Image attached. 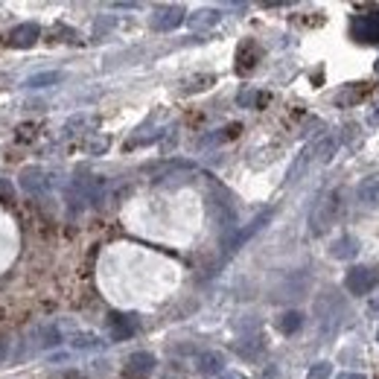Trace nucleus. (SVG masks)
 <instances>
[{
    "label": "nucleus",
    "mask_w": 379,
    "mask_h": 379,
    "mask_svg": "<svg viewBox=\"0 0 379 379\" xmlns=\"http://www.w3.org/2000/svg\"><path fill=\"white\" fill-rule=\"evenodd\" d=\"M339 210H342V193H339V190H333V193L321 196V199L315 202L313 213H310V228H313V233H324L330 225L336 222Z\"/></svg>",
    "instance_id": "obj_1"
},
{
    "label": "nucleus",
    "mask_w": 379,
    "mask_h": 379,
    "mask_svg": "<svg viewBox=\"0 0 379 379\" xmlns=\"http://www.w3.org/2000/svg\"><path fill=\"white\" fill-rule=\"evenodd\" d=\"M376 286H379V272H376V269L353 266V269L344 274V289H347L353 298H365V295H371Z\"/></svg>",
    "instance_id": "obj_2"
},
{
    "label": "nucleus",
    "mask_w": 379,
    "mask_h": 379,
    "mask_svg": "<svg viewBox=\"0 0 379 379\" xmlns=\"http://www.w3.org/2000/svg\"><path fill=\"white\" fill-rule=\"evenodd\" d=\"M350 33L356 41H365V44H379V9L376 12H368V15H356L350 23Z\"/></svg>",
    "instance_id": "obj_3"
},
{
    "label": "nucleus",
    "mask_w": 379,
    "mask_h": 379,
    "mask_svg": "<svg viewBox=\"0 0 379 379\" xmlns=\"http://www.w3.org/2000/svg\"><path fill=\"white\" fill-rule=\"evenodd\" d=\"M158 368V359L152 356V353L140 350V353H132V356L126 359V368H123V376L126 379H146L152 376Z\"/></svg>",
    "instance_id": "obj_4"
},
{
    "label": "nucleus",
    "mask_w": 379,
    "mask_h": 379,
    "mask_svg": "<svg viewBox=\"0 0 379 379\" xmlns=\"http://www.w3.org/2000/svg\"><path fill=\"white\" fill-rule=\"evenodd\" d=\"M184 15H187V9H184V6H178V4L158 6V9H155V15H152V27H155L158 33H170V30L181 27V23H184Z\"/></svg>",
    "instance_id": "obj_5"
},
{
    "label": "nucleus",
    "mask_w": 379,
    "mask_h": 379,
    "mask_svg": "<svg viewBox=\"0 0 379 379\" xmlns=\"http://www.w3.org/2000/svg\"><path fill=\"white\" fill-rule=\"evenodd\" d=\"M140 330V321L134 318V315H120V313H114L111 318H108V336H111V342H126V339H132L134 333Z\"/></svg>",
    "instance_id": "obj_6"
},
{
    "label": "nucleus",
    "mask_w": 379,
    "mask_h": 379,
    "mask_svg": "<svg viewBox=\"0 0 379 379\" xmlns=\"http://www.w3.org/2000/svg\"><path fill=\"white\" fill-rule=\"evenodd\" d=\"M225 365H228V359H225V353H219V350H207V353H202L199 356V373L202 376H219V373H225Z\"/></svg>",
    "instance_id": "obj_7"
},
{
    "label": "nucleus",
    "mask_w": 379,
    "mask_h": 379,
    "mask_svg": "<svg viewBox=\"0 0 379 379\" xmlns=\"http://www.w3.org/2000/svg\"><path fill=\"white\" fill-rule=\"evenodd\" d=\"M21 187L27 190L30 196H44V190H47V173L38 170V167H27L21 173Z\"/></svg>",
    "instance_id": "obj_8"
},
{
    "label": "nucleus",
    "mask_w": 379,
    "mask_h": 379,
    "mask_svg": "<svg viewBox=\"0 0 379 379\" xmlns=\"http://www.w3.org/2000/svg\"><path fill=\"white\" fill-rule=\"evenodd\" d=\"M38 35H41V27L38 23H18V27L9 33V44L12 47H33L35 41H38Z\"/></svg>",
    "instance_id": "obj_9"
},
{
    "label": "nucleus",
    "mask_w": 379,
    "mask_h": 379,
    "mask_svg": "<svg viewBox=\"0 0 379 379\" xmlns=\"http://www.w3.org/2000/svg\"><path fill=\"white\" fill-rule=\"evenodd\" d=\"M269 219H272V210H263V213H260V216H257V219H254V222H251V225H248L245 231H240V233L233 236V240H228V243H225V248H228V251H236V248H240L243 243H248L251 236H254V233H257L260 228H263V225H266Z\"/></svg>",
    "instance_id": "obj_10"
},
{
    "label": "nucleus",
    "mask_w": 379,
    "mask_h": 379,
    "mask_svg": "<svg viewBox=\"0 0 379 379\" xmlns=\"http://www.w3.org/2000/svg\"><path fill=\"white\" fill-rule=\"evenodd\" d=\"M356 196L365 207H379V173L362 178V184L356 187Z\"/></svg>",
    "instance_id": "obj_11"
},
{
    "label": "nucleus",
    "mask_w": 379,
    "mask_h": 379,
    "mask_svg": "<svg viewBox=\"0 0 379 379\" xmlns=\"http://www.w3.org/2000/svg\"><path fill=\"white\" fill-rule=\"evenodd\" d=\"M330 254H333L336 260H353L359 254V240H356V236H350V233H344V236H339V240L333 243Z\"/></svg>",
    "instance_id": "obj_12"
},
{
    "label": "nucleus",
    "mask_w": 379,
    "mask_h": 379,
    "mask_svg": "<svg viewBox=\"0 0 379 379\" xmlns=\"http://www.w3.org/2000/svg\"><path fill=\"white\" fill-rule=\"evenodd\" d=\"M336 149H339V140L336 137H321L318 144H313V161L315 163H327L330 158L336 155Z\"/></svg>",
    "instance_id": "obj_13"
},
{
    "label": "nucleus",
    "mask_w": 379,
    "mask_h": 379,
    "mask_svg": "<svg viewBox=\"0 0 379 379\" xmlns=\"http://www.w3.org/2000/svg\"><path fill=\"white\" fill-rule=\"evenodd\" d=\"M301 327H303V313H298V310H289L277 318V330L283 336H295Z\"/></svg>",
    "instance_id": "obj_14"
},
{
    "label": "nucleus",
    "mask_w": 379,
    "mask_h": 379,
    "mask_svg": "<svg viewBox=\"0 0 379 379\" xmlns=\"http://www.w3.org/2000/svg\"><path fill=\"white\" fill-rule=\"evenodd\" d=\"M263 350H266V344H263V339H260V336H248V339L236 342V353H240L243 359H257Z\"/></svg>",
    "instance_id": "obj_15"
},
{
    "label": "nucleus",
    "mask_w": 379,
    "mask_h": 379,
    "mask_svg": "<svg viewBox=\"0 0 379 379\" xmlns=\"http://www.w3.org/2000/svg\"><path fill=\"white\" fill-rule=\"evenodd\" d=\"M33 344H35V350H47V347H56L59 342H62V333L56 327H41V330H35L33 333Z\"/></svg>",
    "instance_id": "obj_16"
},
{
    "label": "nucleus",
    "mask_w": 379,
    "mask_h": 379,
    "mask_svg": "<svg viewBox=\"0 0 379 379\" xmlns=\"http://www.w3.org/2000/svg\"><path fill=\"white\" fill-rule=\"evenodd\" d=\"M222 15H219V9H202V12H196V15H190L187 21H190V27L193 30H204V27H213Z\"/></svg>",
    "instance_id": "obj_17"
},
{
    "label": "nucleus",
    "mask_w": 379,
    "mask_h": 379,
    "mask_svg": "<svg viewBox=\"0 0 379 379\" xmlns=\"http://www.w3.org/2000/svg\"><path fill=\"white\" fill-rule=\"evenodd\" d=\"M62 82V74L50 70V74H35L27 79V88H50V85H59Z\"/></svg>",
    "instance_id": "obj_18"
},
{
    "label": "nucleus",
    "mask_w": 379,
    "mask_h": 379,
    "mask_svg": "<svg viewBox=\"0 0 379 379\" xmlns=\"http://www.w3.org/2000/svg\"><path fill=\"white\" fill-rule=\"evenodd\" d=\"M266 100V93H260V91H254V88H245V91H240V97H236V103H240L243 108H257L260 103Z\"/></svg>",
    "instance_id": "obj_19"
},
{
    "label": "nucleus",
    "mask_w": 379,
    "mask_h": 379,
    "mask_svg": "<svg viewBox=\"0 0 379 379\" xmlns=\"http://www.w3.org/2000/svg\"><path fill=\"white\" fill-rule=\"evenodd\" d=\"M330 376H333V365L330 362H315L310 373H306V379H330Z\"/></svg>",
    "instance_id": "obj_20"
},
{
    "label": "nucleus",
    "mask_w": 379,
    "mask_h": 379,
    "mask_svg": "<svg viewBox=\"0 0 379 379\" xmlns=\"http://www.w3.org/2000/svg\"><path fill=\"white\" fill-rule=\"evenodd\" d=\"M74 347H103V339L91 336V333H85V336H74Z\"/></svg>",
    "instance_id": "obj_21"
},
{
    "label": "nucleus",
    "mask_w": 379,
    "mask_h": 379,
    "mask_svg": "<svg viewBox=\"0 0 379 379\" xmlns=\"http://www.w3.org/2000/svg\"><path fill=\"white\" fill-rule=\"evenodd\" d=\"M368 313H371V315H379V295H376V298L368 303Z\"/></svg>",
    "instance_id": "obj_22"
},
{
    "label": "nucleus",
    "mask_w": 379,
    "mask_h": 379,
    "mask_svg": "<svg viewBox=\"0 0 379 379\" xmlns=\"http://www.w3.org/2000/svg\"><path fill=\"white\" fill-rule=\"evenodd\" d=\"M6 353H9V342H6V339H0V362L6 359Z\"/></svg>",
    "instance_id": "obj_23"
},
{
    "label": "nucleus",
    "mask_w": 379,
    "mask_h": 379,
    "mask_svg": "<svg viewBox=\"0 0 379 379\" xmlns=\"http://www.w3.org/2000/svg\"><path fill=\"white\" fill-rule=\"evenodd\" d=\"M0 196H6V199H12V187H9L6 181H0Z\"/></svg>",
    "instance_id": "obj_24"
},
{
    "label": "nucleus",
    "mask_w": 379,
    "mask_h": 379,
    "mask_svg": "<svg viewBox=\"0 0 379 379\" xmlns=\"http://www.w3.org/2000/svg\"><path fill=\"white\" fill-rule=\"evenodd\" d=\"M219 379H245V376L236 373V371H231V373H219Z\"/></svg>",
    "instance_id": "obj_25"
},
{
    "label": "nucleus",
    "mask_w": 379,
    "mask_h": 379,
    "mask_svg": "<svg viewBox=\"0 0 379 379\" xmlns=\"http://www.w3.org/2000/svg\"><path fill=\"white\" fill-rule=\"evenodd\" d=\"M339 379H368V376H362V373H342Z\"/></svg>",
    "instance_id": "obj_26"
},
{
    "label": "nucleus",
    "mask_w": 379,
    "mask_h": 379,
    "mask_svg": "<svg viewBox=\"0 0 379 379\" xmlns=\"http://www.w3.org/2000/svg\"><path fill=\"white\" fill-rule=\"evenodd\" d=\"M371 123H379V105H376V111L371 114Z\"/></svg>",
    "instance_id": "obj_27"
},
{
    "label": "nucleus",
    "mask_w": 379,
    "mask_h": 379,
    "mask_svg": "<svg viewBox=\"0 0 379 379\" xmlns=\"http://www.w3.org/2000/svg\"><path fill=\"white\" fill-rule=\"evenodd\" d=\"M376 342H379V336H376Z\"/></svg>",
    "instance_id": "obj_28"
}]
</instances>
